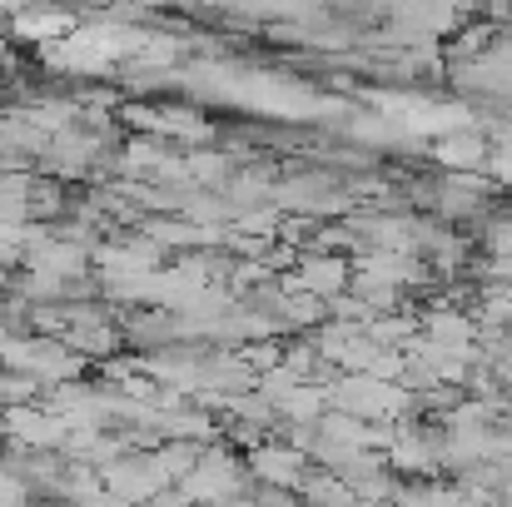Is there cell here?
<instances>
[{
	"label": "cell",
	"mask_w": 512,
	"mask_h": 507,
	"mask_svg": "<svg viewBox=\"0 0 512 507\" xmlns=\"http://www.w3.org/2000/svg\"><path fill=\"white\" fill-rule=\"evenodd\" d=\"M438 160L448 169H473V165H493V155H488V145L478 140V135H448L443 145H438Z\"/></svg>",
	"instance_id": "3"
},
{
	"label": "cell",
	"mask_w": 512,
	"mask_h": 507,
	"mask_svg": "<svg viewBox=\"0 0 512 507\" xmlns=\"http://www.w3.org/2000/svg\"><path fill=\"white\" fill-rule=\"evenodd\" d=\"M189 174H194V179H224V160H219V155H194V160H189Z\"/></svg>",
	"instance_id": "4"
},
{
	"label": "cell",
	"mask_w": 512,
	"mask_h": 507,
	"mask_svg": "<svg viewBox=\"0 0 512 507\" xmlns=\"http://www.w3.org/2000/svg\"><path fill=\"white\" fill-rule=\"evenodd\" d=\"M249 473L264 483V488H304V478H309V458L294 448V443H264V448H254V458H249Z\"/></svg>",
	"instance_id": "2"
},
{
	"label": "cell",
	"mask_w": 512,
	"mask_h": 507,
	"mask_svg": "<svg viewBox=\"0 0 512 507\" xmlns=\"http://www.w3.org/2000/svg\"><path fill=\"white\" fill-rule=\"evenodd\" d=\"M353 289V264L343 259V254H304L299 259V269L284 279V294H309V299H324V304H334Z\"/></svg>",
	"instance_id": "1"
}]
</instances>
